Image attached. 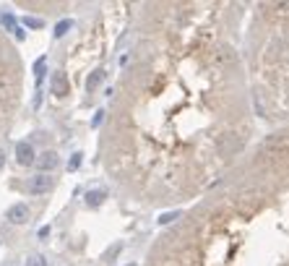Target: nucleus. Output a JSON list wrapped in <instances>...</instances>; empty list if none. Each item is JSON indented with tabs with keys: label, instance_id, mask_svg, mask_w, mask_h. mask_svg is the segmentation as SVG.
<instances>
[{
	"label": "nucleus",
	"instance_id": "6e6552de",
	"mask_svg": "<svg viewBox=\"0 0 289 266\" xmlns=\"http://www.w3.org/2000/svg\"><path fill=\"white\" fill-rule=\"evenodd\" d=\"M104 196H107L104 191H91V193L86 196V203H89V206H99V203L104 201Z\"/></svg>",
	"mask_w": 289,
	"mask_h": 266
},
{
	"label": "nucleus",
	"instance_id": "20e7f679",
	"mask_svg": "<svg viewBox=\"0 0 289 266\" xmlns=\"http://www.w3.org/2000/svg\"><path fill=\"white\" fill-rule=\"evenodd\" d=\"M16 159H19V165H34V149H32V144H26V141L16 144Z\"/></svg>",
	"mask_w": 289,
	"mask_h": 266
},
{
	"label": "nucleus",
	"instance_id": "7ed1b4c3",
	"mask_svg": "<svg viewBox=\"0 0 289 266\" xmlns=\"http://www.w3.org/2000/svg\"><path fill=\"white\" fill-rule=\"evenodd\" d=\"M26 188H29V193H47L50 188H52V178L42 172V175H34L32 180H29Z\"/></svg>",
	"mask_w": 289,
	"mask_h": 266
},
{
	"label": "nucleus",
	"instance_id": "39448f33",
	"mask_svg": "<svg viewBox=\"0 0 289 266\" xmlns=\"http://www.w3.org/2000/svg\"><path fill=\"white\" fill-rule=\"evenodd\" d=\"M8 219L13 225H24L26 219H29V209H26V203H16V206H11L8 209Z\"/></svg>",
	"mask_w": 289,
	"mask_h": 266
},
{
	"label": "nucleus",
	"instance_id": "f257e3e1",
	"mask_svg": "<svg viewBox=\"0 0 289 266\" xmlns=\"http://www.w3.org/2000/svg\"><path fill=\"white\" fill-rule=\"evenodd\" d=\"M24 94V66L13 42L0 29V136L8 131L13 115L21 107Z\"/></svg>",
	"mask_w": 289,
	"mask_h": 266
},
{
	"label": "nucleus",
	"instance_id": "423d86ee",
	"mask_svg": "<svg viewBox=\"0 0 289 266\" xmlns=\"http://www.w3.org/2000/svg\"><path fill=\"white\" fill-rule=\"evenodd\" d=\"M34 162H37L39 170H52V167H57V154L55 151H44L39 159H34Z\"/></svg>",
	"mask_w": 289,
	"mask_h": 266
},
{
	"label": "nucleus",
	"instance_id": "ddd939ff",
	"mask_svg": "<svg viewBox=\"0 0 289 266\" xmlns=\"http://www.w3.org/2000/svg\"><path fill=\"white\" fill-rule=\"evenodd\" d=\"M128 266H135V263H128Z\"/></svg>",
	"mask_w": 289,
	"mask_h": 266
},
{
	"label": "nucleus",
	"instance_id": "1a4fd4ad",
	"mask_svg": "<svg viewBox=\"0 0 289 266\" xmlns=\"http://www.w3.org/2000/svg\"><path fill=\"white\" fill-rule=\"evenodd\" d=\"M68 29H70V21H60V24H57V29H55V37H63Z\"/></svg>",
	"mask_w": 289,
	"mask_h": 266
},
{
	"label": "nucleus",
	"instance_id": "f8f14e48",
	"mask_svg": "<svg viewBox=\"0 0 289 266\" xmlns=\"http://www.w3.org/2000/svg\"><path fill=\"white\" fill-rule=\"evenodd\" d=\"M3 165H6V151L0 149V170H3Z\"/></svg>",
	"mask_w": 289,
	"mask_h": 266
},
{
	"label": "nucleus",
	"instance_id": "0eeeda50",
	"mask_svg": "<svg viewBox=\"0 0 289 266\" xmlns=\"http://www.w3.org/2000/svg\"><path fill=\"white\" fill-rule=\"evenodd\" d=\"M104 76H107V73H104V68H97L94 73H91V76L86 78V91H94V89L104 81Z\"/></svg>",
	"mask_w": 289,
	"mask_h": 266
},
{
	"label": "nucleus",
	"instance_id": "f03ea898",
	"mask_svg": "<svg viewBox=\"0 0 289 266\" xmlns=\"http://www.w3.org/2000/svg\"><path fill=\"white\" fill-rule=\"evenodd\" d=\"M50 89L55 97H65V94L70 91V84H68V76L63 71H55L52 78H50Z\"/></svg>",
	"mask_w": 289,
	"mask_h": 266
},
{
	"label": "nucleus",
	"instance_id": "9d476101",
	"mask_svg": "<svg viewBox=\"0 0 289 266\" xmlns=\"http://www.w3.org/2000/svg\"><path fill=\"white\" fill-rule=\"evenodd\" d=\"M175 217H180V214H177V211H172V214H164V217L159 219V222H162V225H167V222H172Z\"/></svg>",
	"mask_w": 289,
	"mask_h": 266
},
{
	"label": "nucleus",
	"instance_id": "9b49d317",
	"mask_svg": "<svg viewBox=\"0 0 289 266\" xmlns=\"http://www.w3.org/2000/svg\"><path fill=\"white\" fill-rule=\"evenodd\" d=\"M26 266H44V263H42L39 256H34V258H29V261H26Z\"/></svg>",
	"mask_w": 289,
	"mask_h": 266
}]
</instances>
